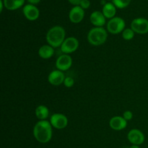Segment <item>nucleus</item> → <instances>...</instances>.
I'll list each match as a JSON object with an SVG mask.
<instances>
[{"label": "nucleus", "instance_id": "nucleus-3", "mask_svg": "<svg viewBox=\"0 0 148 148\" xmlns=\"http://www.w3.org/2000/svg\"><path fill=\"white\" fill-rule=\"evenodd\" d=\"M108 33L103 27H95L90 29L88 33V40L94 46H101L106 41Z\"/></svg>", "mask_w": 148, "mask_h": 148}, {"label": "nucleus", "instance_id": "nucleus-13", "mask_svg": "<svg viewBox=\"0 0 148 148\" xmlns=\"http://www.w3.org/2000/svg\"><path fill=\"white\" fill-rule=\"evenodd\" d=\"M127 121H126L123 116H116L112 117L109 121V126L112 130L116 131H121L127 127Z\"/></svg>", "mask_w": 148, "mask_h": 148}, {"label": "nucleus", "instance_id": "nucleus-7", "mask_svg": "<svg viewBox=\"0 0 148 148\" xmlns=\"http://www.w3.org/2000/svg\"><path fill=\"white\" fill-rule=\"evenodd\" d=\"M50 123L53 128L56 130H63L68 125V119L64 114L56 113L52 114L50 118Z\"/></svg>", "mask_w": 148, "mask_h": 148}, {"label": "nucleus", "instance_id": "nucleus-20", "mask_svg": "<svg viewBox=\"0 0 148 148\" xmlns=\"http://www.w3.org/2000/svg\"><path fill=\"white\" fill-rule=\"evenodd\" d=\"M112 1L116 8L124 9L130 5L131 0H113Z\"/></svg>", "mask_w": 148, "mask_h": 148}, {"label": "nucleus", "instance_id": "nucleus-2", "mask_svg": "<svg viewBox=\"0 0 148 148\" xmlns=\"http://www.w3.org/2000/svg\"><path fill=\"white\" fill-rule=\"evenodd\" d=\"M66 31L60 25H56L51 27L46 33V40L48 44L53 48L61 47L66 39Z\"/></svg>", "mask_w": 148, "mask_h": 148}, {"label": "nucleus", "instance_id": "nucleus-29", "mask_svg": "<svg viewBox=\"0 0 148 148\" xmlns=\"http://www.w3.org/2000/svg\"><path fill=\"white\" fill-rule=\"evenodd\" d=\"M124 148H130V147H124Z\"/></svg>", "mask_w": 148, "mask_h": 148}, {"label": "nucleus", "instance_id": "nucleus-5", "mask_svg": "<svg viewBox=\"0 0 148 148\" xmlns=\"http://www.w3.org/2000/svg\"><path fill=\"white\" fill-rule=\"evenodd\" d=\"M131 28L135 33L146 34L148 33V20L143 17L134 19L131 23Z\"/></svg>", "mask_w": 148, "mask_h": 148}, {"label": "nucleus", "instance_id": "nucleus-26", "mask_svg": "<svg viewBox=\"0 0 148 148\" xmlns=\"http://www.w3.org/2000/svg\"><path fill=\"white\" fill-rule=\"evenodd\" d=\"M0 5H1V8H0V12H2L3 10V7H4V1L3 0H0Z\"/></svg>", "mask_w": 148, "mask_h": 148}, {"label": "nucleus", "instance_id": "nucleus-6", "mask_svg": "<svg viewBox=\"0 0 148 148\" xmlns=\"http://www.w3.org/2000/svg\"><path fill=\"white\" fill-rule=\"evenodd\" d=\"M79 47V40L75 37L66 38L61 46V51L64 54H70L77 50Z\"/></svg>", "mask_w": 148, "mask_h": 148}, {"label": "nucleus", "instance_id": "nucleus-22", "mask_svg": "<svg viewBox=\"0 0 148 148\" xmlns=\"http://www.w3.org/2000/svg\"><path fill=\"white\" fill-rule=\"evenodd\" d=\"M123 118L126 120V121H130L133 118V113L131 111H124L123 114Z\"/></svg>", "mask_w": 148, "mask_h": 148}, {"label": "nucleus", "instance_id": "nucleus-11", "mask_svg": "<svg viewBox=\"0 0 148 148\" xmlns=\"http://www.w3.org/2000/svg\"><path fill=\"white\" fill-rule=\"evenodd\" d=\"M23 12L26 19L30 21H34L39 17L40 11L33 4H26L23 9Z\"/></svg>", "mask_w": 148, "mask_h": 148}, {"label": "nucleus", "instance_id": "nucleus-28", "mask_svg": "<svg viewBox=\"0 0 148 148\" xmlns=\"http://www.w3.org/2000/svg\"><path fill=\"white\" fill-rule=\"evenodd\" d=\"M107 1H113V0H107Z\"/></svg>", "mask_w": 148, "mask_h": 148}, {"label": "nucleus", "instance_id": "nucleus-15", "mask_svg": "<svg viewBox=\"0 0 148 148\" xmlns=\"http://www.w3.org/2000/svg\"><path fill=\"white\" fill-rule=\"evenodd\" d=\"M54 54V48L50 45H43L38 49V56L41 59H49Z\"/></svg>", "mask_w": 148, "mask_h": 148}, {"label": "nucleus", "instance_id": "nucleus-19", "mask_svg": "<svg viewBox=\"0 0 148 148\" xmlns=\"http://www.w3.org/2000/svg\"><path fill=\"white\" fill-rule=\"evenodd\" d=\"M134 32L133 31L132 29L130 28H125L123 32L121 33L122 34V38L126 40H131L134 37Z\"/></svg>", "mask_w": 148, "mask_h": 148}, {"label": "nucleus", "instance_id": "nucleus-23", "mask_svg": "<svg viewBox=\"0 0 148 148\" xmlns=\"http://www.w3.org/2000/svg\"><path fill=\"white\" fill-rule=\"evenodd\" d=\"M79 6H80L83 10L88 9L90 7V1L89 0H82Z\"/></svg>", "mask_w": 148, "mask_h": 148}, {"label": "nucleus", "instance_id": "nucleus-17", "mask_svg": "<svg viewBox=\"0 0 148 148\" xmlns=\"http://www.w3.org/2000/svg\"><path fill=\"white\" fill-rule=\"evenodd\" d=\"M4 4V7L7 10H16L17 9L23 7L25 3V0H3Z\"/></svg>", "mask_w": 148, "mask_h": 148}, {"label": "nucleus", "instance_id": "nucleus-4", "mask_svg": "<svg viewBox=\"0 0 148 148\" xmlns=\"http://www.w3.org/2000/svg\"><path fill=\"white\" fill-rule=\"evenodd\" d=\"M125 26L126 23L124 19L120 17H114L108 22L106 28L111 34L116 35L122 33L125 29Z\"/></svg>", "mask_w": 148, "mask_h": 148}, {"label": "nucleus", "instance_id": "nucleus-9", "mask_svg": "<svg viewBox=\"0 0 148 148\" xmlns=\"http://www.w3.org/2000/svg\"><path fill=\"white\" fill-rule=\"evenodd\" d=\"M72 65V59L69 54H62L56 61V67L57 69L64 72L68 70Z\"/></svg>", "mask_w": 148, "mask_h": 148}, {"label": "nucleus", "instance_id": "nucleus-27", "mask_svg": "<svg viewBox=\"0 0 148 148\" xmlns=\"http://www.w3.org/2000/svg\"><path fill=\"white\" fill-rule=\"evenodd\" d=\"M130 148H140L139 147V145H132L131 147H130Z\"/></svg>", "mask_w": 148, "mask_h": 148}, {"label": "nucleus", "instance_id": "nucleus-16", "mask_svg": "<svg viewBox=\"0 0 148 148\" xmlns=\"http://www.w3.org/2000/svg\"><path fill=\"white\" fill-rule=\"evenodd\" d=\"M102 12L106 18L112 19L116 14V7L113 3L107 2L105 5L103 6Z\"/></svg>", "mask_w": 148, "mask_h": 148}, {"label": "nucleus", "instance_id": "nucleus-25", "mask_svg": "<svg viewBox=\"0 0 148 148\" xmlns=\"http://www.w3.org/2000/svg\"><path fill=\"white\" fill-rule=\"evenodd\" d=\"M27 1H28L29 4H33V5H35V4H38V3L40 1V0H27Z\"/></svg>", "mask_w": 148, "mask_h": 148}, {"label": "nucleus", "instance_id": "nucleus-14", "mask_svg": "<svg viewBox=\"0 0 148 148\" xmlns=\"http://www.w3.org/2000/svg\"><path fill=\"white\" fill-rule=\"evenodd\" d=\"M106 17L102 12L94 11L90 16V23L95 27H103L106 24Z\"/></svg>", "mask_w": 148, "mask_h": 148}, {"label": "nucleus", "instance_id": "nucleus-1", "mask_svg": "<svg viewBox=\"0 0 148 148\" xmlns=\"http://www.w3.org/2000/svg\"><path fill=\"white\" fill-rule=\"evenodd\" d=\"M52 127L50 121L46 120L38 121L33 127V133L35 139L43 144L50 142L53 135Z\"/></svg>", "mask_w": 148, "mask_h": 148}, {"label": "nucleus", "instance_id": "nucleus-8", "mask_svg": "<svg viewBox=\"0 0 148 148\" xmlns=\"http://www.w3.org/2000/svg\"><path fill=\"white\" fill-rule=\"evenodd\" d=\"M127 139L131 144L140 146V145L143 144L145 140V137L143 132L140 131V130L133 129L128 132Z\"/></svg>", "mask_w": 148, "mask_h": 148}, {"label": "nucleus", "instance_id": "nucleus-10", "mask_svg": "<svg viewBox=\"0 0 148 148\" xmlns=\"http://www.w3.org/2000/svg\"><path fill=\"white\" fill-rule=\"evenodd\" d=\"M85 17V11L80 6H75L70 10L69 13V20L72 23H81Z\"/></svg>", "mask_w": 148, "mask_h": 148}, {"label": "nucleus", "instance_id": "nucleus-18", "mask_svg": "<svg viewBox=\"0 0 148 148\" xmlns=\"http://www.w3.org/2000/svg\"><path fill=\"white\" fill-rule=\"evenodd\" d=\"M35 114L40 121L46 120L49 116V110L46 106L40 105L35 110Z\"/></svg>", "mask_w": 148, "mask_h": 148}, {"label": "nucleus", "instance_id": "nucleus-24", "mask_svg": "<svg viewBox=\"0 0 148 148\" xmlns=\"http://www.w3.org/2000/svg\"><path fill=\"white\" fill-rule=\"evenodd\" d=\"M68 1L75 6H79L82 0H68Z\"/></svg>", "mask_w": 148, "mask_h": 148}, {"label": "nucleus", "instance_id": "nucleus-21", "mask_svg": "<svg viewBox=\"0 0 148 148\" xmlns=\"http://www.w3.org/2000/svg\"><path fill=\"white\" fill-rule=\"evenodd\" d=\"M64 85L66 88H72L75 85V79L71 77H65Z\"/></svg>", "mask_w": 148, "mask_h": 148}, {"label": "nucleus", "instance_id": "nucleus-12", "mask_svg": "<svg viewBox=\"0 0 148 148\" xmlns=\"http://www.w3.org/2000/svg\"><path fill=\"white\" fill-rule=\"evenodd\" d=\"M65 79V76L64 75L63 72L56 69V70L52 71L50 72L48 77V80L51 85L53 86H59L64 83Z\"/></svg>", "mask_w": 148, "mask_h": 148}]
</instances>
